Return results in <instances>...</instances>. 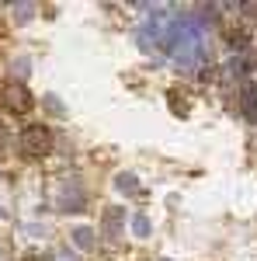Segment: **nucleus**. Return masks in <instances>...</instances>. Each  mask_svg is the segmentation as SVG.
<instances>
[{
    "instance_id": "obj_8",
    "label": "nucleus",
    "mask_w": 257,
    "mask_h": 261,
    "mask_svg": "<svg viewBox=\"0 0 257 261\" xmlns=\"http://www.w3.org/2000/svg\"><path fill=\"white\" fill-rule=\"evenodd\" d=\"M115 188H119L122 195H132V192H139L136 174H119V178H115Z\"/></svg>"
},
{
    "instance_id": "obj_10",
    "label": "nucleus",
    "mask_w": 257,
    "mask_h": 261,
    "mask_svg": "<svg viewBox=\"0 0 257 261\" xmlns=\"http://www.w3.org/2000/svg\"><path fill=\"white\" fill-rule=\"evenodd\" d=\"M226 73H230V77H243V73H247V63L240 60V56H233V60L226 63Z\"/></svg>"
},
{
    "instance_id": "obj_3",
    "label": "nucleus",
    "mask_w": 257,
    "mask_h": 261,
    "mask_svg": "<svg viewBox=\"0 0 257 261\" xmlns=\"http://www.w3.org/2000/svg\"><path fill=\"white\" fill-rule=\"evenodd\" d=\"M60 205L66 209V213H80V209H87V195H83V188H80L77 178H66V181H63Z\"/></svg>"
},
{
    "instance_id": "obj_9",
    "label": "nucleus",
    "mask_w": 257,
    "mask_h": 261,
    "mask_svg": "<svg viewBox=\"0 0 257 261\" xmlns=\"http://www.w3.org/2000/svg\"><path fill=\"white\" fill-rule=\"evenodd\" d=\"M247 45H250V35H247V32H240V28H237V32H230V49H237V53H240V49H247Z\"/></svg>"
},
{
    "instance_id": "obj_1",
    "label": "nucleus",
    "mask_w": 257,
    "mask_h": 261,
    "mask_svg": "<svg viewBox=\"0 0 257 261\" xmlns=\"http://www.w3.org/2000/svg\"><path fill=\"white\" fill-rule=\"evenodd\" d=\"M0 101H4L11 112H18V115H21V112H28V108L35 105L32 91H28L21 81H7V84H4V87H0Z\"/></svg>"
},
{
    "instance_id": "obj_11",
    "label": "nucleus",
    "mask_w": 257,
    "mask_h": 261,
    "mask_svg": "<svg viewBox=\"0 0 257 261\" xmlns=\"http://www.w3.org/2000/svg\"><path fill=\"white\" fill-rule=\"evenodd\" d=\"M35 14V4H14V18L18 21H28Z\"/></svg>"
},
{
    "instance_id": "obj_13",
    "label": "nucleus",
    "mask_w": 257,
    "mask_h": 261,
    "mask_svg": "<svg viewBox=\"0 0 257 261\" xmlns=\"http://www.w3.org/2000/svg\"><path fill=\"white\" fill-rule=\"evenodd\" d=\"M24 261H49V258H45V254H39V251H32V254H28Z\"/></svg>"
},
{
    "instance_id": "obj_14",
    "label": "nucleus",
    "mask_w": 257,
    "mask_h": 261,
    "mask_svg": "<svg viewBox=\"0 0 257 261\" xmlns=\"http://www.w3.org/2000/svg\"><path fill=\"white\" fill-rule=\"evenodd\" d=\"M4 143H7V133H4V125H0V150H4Z\"/></svg>"
},
{
    "instance_id": "obj_6",
    "label": "nucleus",
    "mask_w": 257,
    "mask_h": 261,
    "mask_svg": "<svg viewBox=\"0 0 257 261\" xmlns=\"http://www.w3.org/2000/svg\"><path fill=\"white\" fill-rule=\"evenodd\" d=\"M73 244H77L80 251H94L98 237H94V230H91V226H77V230H73Z\"/></svg>"
},
{
    "instance_id": "obj_12",
    "label": "nucleus",
    "mask_w": 257,
    "mask_h": 261,
    "mask_svg": "<svg viewBox=\"0 0 257 261\" xmlns=\"http://www.w3.org/2000/svg\"><path fill=\"white\" fill-rule=\"evenodd\" d=\"M14 73H18V77H28V60H18V63H14Z\"/></svg>"
},
{
    "instance_id": "obj_2",
    "label": "nucleus",
    "mask_w": 257,
    "mask_h": 261,
    "mask_svg": "<svg viewBox=\"0 0 257 261\" xmlns=\"http://www.w3.org/2000/svg\"><path fill=\"white\" fill-rule=\"evenodd\" d=\"M21 150L32 153V157L49 153V150H52V133H49L45 125H28V129L21 133Z\"/></svg>"
},
{
    "instance_id": "obj_15",
    "label": "nucleus",
    "mask_w": 257,
    "mask_h": 261,
    "mask_svg": "<svg viewBox=\"0 0 257 261\" xmlns=\"http://www.w3.org/2000/svg\"><path fill=\"white\" fill-rule=\"evenodd\" d=\"M60 261H73V258H60Z\"/></svg>"
},
{
    "instance_id": "obj_7",
    "label": "nucleus",
    "mask_w": 257,
    "mask_h": 261,
    "mask_svg": "<svg viewBox=\"0 0 257 261\" xmlns=\"http://www.w3.org/2000/svg\"><path fill=\"white\" fill-rule=\"evenodd\" d=\"M150 230H153L150 216H146V213H136V216H132V233H136V237H150Z\"/></svg>"
},
{
    "instance_id": "obj_4",
    "label": "nucleus",
    "mask_w": 257,
    "mask_h": 261,
    "mask_svg": "<svg viewBox=\"0 0 257 261\" xmlns=\"http://www.w3.org/2000/svg\"><path fill=\"white\" fill-rule=\"evenodd\" d=\"M122 223H125L122 205H108V209H104V216H101V230H104V233H111V237H119V233H122Z\"/></svg>"
},
{
    "instance_id": "obj_5",
    "label": "nucleus",
    "mask_w": 257,
    "mask_h": 261,
    "mask_svg": "<svg viewBox=\"0 0 257 261\" xmlns=\"http://www.w3.org/2000/svg\"><path fill=\"white\" fill-rule=\"evenodd\" d=\"M240 108H243L247 122L257 125V84H247V87H243V94H240Z\"/></svg>"
}]
</instances>
